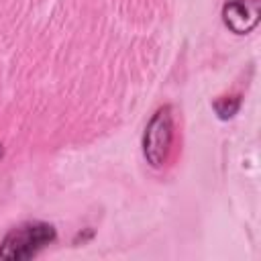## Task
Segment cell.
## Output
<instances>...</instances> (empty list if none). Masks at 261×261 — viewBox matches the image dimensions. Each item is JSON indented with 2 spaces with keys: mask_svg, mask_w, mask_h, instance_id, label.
I'll return each instance as SVG.
<instances>
[{
  "mask_svg": "<svg viewBox=\"0 0 261 261\" xmlns=\"http://www.w3.org/2000/svg\"><path fill=\"white\" fill-rule=\"evenodd\" d=\"M173 145V108L169 104L155 110L143 133V155L151 167H161L167 161Z\"/></svg>",
  "mask_w": 261,
  "mask_h": 261,
  "instance_id": "obj_2",
  "label": "cell"
},
{
  "mask_svg": "<svg viewBox=\"0 0 261 261\" xmlns=\"http://www.w3.org/2000/svg\"><path fill=\"white\" fill-rule=\"evenodd\" d=\"M222 20L232 33L247 35L259 22V0H228L222 6Z\"/></svg>",
  "mask_w": 261,
  "mask_h": 261,
  "instance_id": "obj_3",
  "label": "cell"
},
{
  "mask_svg": "<svg viewBox=\"0 0 261 261\" xmlns=\"http://www.w3.org/2000/svg\"><path fill=\"white\" fill-rule=\"evenodd\" d=\"M57 230L49 222L33 220L14 226L0 243L2 261H27L37 257L45 247L55 243Z\"/></svg>",
  "mask_w": 261,
  "mask_h": 261,
  "instance_id": "obj_1",
  "label": "cell"
},
{
  "mask_svg": "<svg viewBox=\"0 0 261 261\" xmlns=\"http://www.w3.org/2000/svg\"><path fill=\"white\" fill-rule=\"evenodd\" d=\"M0 157H2V145H0Z\"/></svg>",
  "mask_w": 261,
  "mask_h": 261,
  "instance_id": "obj_5",
  "label": "cell"
},
{
  "mask_svg": "<svg viewBox=\"0 0 261 261\" xmlns=\"http://www.w3.org/2000/svg\"><path fill=\"white\" fill-rule=\"evenodd\" d=\"M239 106H241V98L239 96H222V98H218L214 102V110H216V114L222 120L234 116L237 110H239Z\"/></svg>",
  "mask_w": 261,
  "mask_h": 261,
  "instance_id": "obj_4",
  "label": "cell"
}]
</instances>
